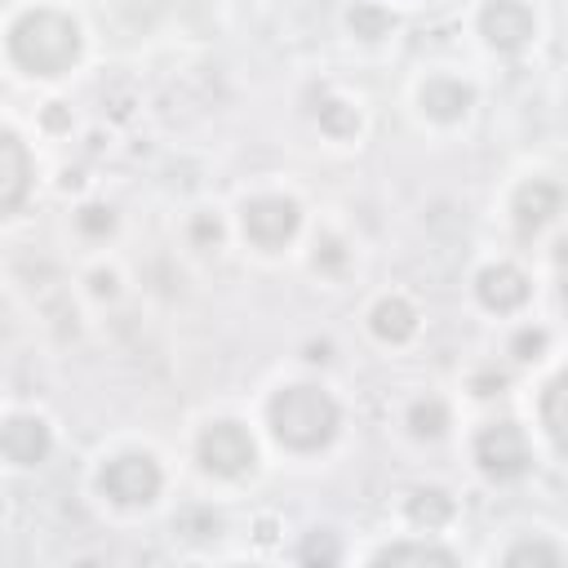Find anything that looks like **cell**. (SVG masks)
Returning <instances> with one entry per match:
<instances>
[{"mask_svg":"<svg viewBox=\"0 0 568 568\" xmlns=\"http://www.w3.org/2000/svg\"><path fill=\"white\" fill-rule=\"evenodd\" d=\"M9 53L18 67H27L31 75H58L75 62L80 53V27L53 9H36L22 22H13L9 31Z\"/></svg>","mask_w":568,"mask_h":568,"instance_id":"6da1fadb","label":"cell"},{"mask_svg":"<svg viewBox=\"0 0 568 568\" xmlns=\"http://www.w3.org/2000/svg\"><path fill=\"white\" fill-rule=\"evenodd\" d=\"M271 430L280 444L311 453L333 439L337 430V404L320 386H284L271 399Z\"/></svg>","mask_w":568,"mask_h":568,"instance_id":"7a4b0ae2","label":"cell"},{"mask_svg":"<svg viewBox=\"0 0 568 568\" xmlns=\"http://www.w3.org/2000/svg\"><path fill=\"white\" fill-rule=\"evenodd\" d=\"M475 462L493 479H515V475H524L532 466L528 435L515 422H488L479 430V439H475Z\"/></svg>","mask_w":568,"mask_h":568,"instance_id":"3957f363","label":"cell"},{"mask_svg":"<svg viewBox=\"0 0 568 568\" xmlns=\"http://www.w3.org/2000/svg\"><path fill=\"white\" fill-rule=\"evenodd\" d=\"M160 484H164V475L151 453H120L102 470V493L120 506H146L160 493Z\"/></svg>","mask_w":568,"mask_h":568,"instance_id":"277c9868","label":"cell"},{"mask_svg":"<svg viewBox=\"0 0 568 568\" xmlns=\"http://www.w3.org/2000/svg\"><path fill=\"white\" fill-rule=\"evenodd\" d=\"M200 462H204V470H213V475H244V470L257 462L253 435H248L240 422H213V426H204V435H200Z\"/></svg>","mask_w":568,"mask_h":568,"instance_id":"5b68a950","label":"cell"},{"mask_svg":"<svg viewBox=\"0 0 568 568\" xmlns=\"http://www.w3.org/2000/svg\"><path fill=\"white\" fill-rule=\"evenodd\" d=\"M297 222H302V213L284 195H262V200H248L244 204V235L257 248H280L284 240H293Z\"/></svg>","mask_w":568,"mask_h":568,"instance_id":"8992f818","label":"cell"},{"mask_svg":"<svg viewBox=\"0 0 568 568\" xmlns=\"http://www.w3.org/2000/svg\"><path fill=\"white\" fill-rule=\"evenodd\" d=\"M479 27H484L488 44H493V49H506V53L524 49V44L532 40V31H537L532 9H528V4H519V0H493V4L484 9Z\"/></svg>","mask_w":568,"mask_h":568,"instance_id":"52a82bcc","label":"cell"},{"mask_svg":"<svg viewBox=\"0 0 568 568\" xmlns=\"http://www.w3.org/2000/svg\"><path fill=\"white\" fill-rule=\"evenodd\" d=\"M49 453V426L40 417H13L4 426V457L13 466H36Z\"/></svg>","mask_w":568,"mask_h":568,"instance_id":"ba28073f","label":"cell"},{"mask_svg":"<svg viewBox=\"0 0 568 568\" xmlns=\"http://www.w3.org/2000/svg\"><path fill=\"white\" fill-rule=\"evenodd\" d=\"M470 84H462V80H453V75H430L426 84H422V106L435 115V120H462L466 115V106H470Z\"/></svg>","mask_w":568,"mask_h":568,"instance_id":"9c48e42d","label":"cell"},{"mask_svg":"<svg viewBox=\"0 0 568 568\" xmlns=\"http://www.w3.org/2000/svg\"><path fill=\"white\" fill-rule=\"evenodd\" d=\"M479 297H484V306H493V311H515V306L528 297V280H524L515 266H488V271L479 275Z\"/></svg>","mask_w":568,"mask_h":568,"instance_id":"30bf717a","label":"cell"},{"mask_svg":"<svg viewBox=\"0 0 568 568\" xmlns=\"http://www.w3.org/2000/svg\"><path fill=\"white\" fill-rule=\"evenodd\" d=\"M541 426H546V435L555 439V448L559 453H568V368L546 386V395H541Z\"/></svg>","mask_w":568,"mask_h":568,"instance_id":"8fae6325","label":"cell"},{"mask_svg":"<svg viewBox=\"0 0 568 568\" xmlns=\"http://www.w3.org/2000/svg\"><path fill=\"white\" fill-rule=\"evenodd\" d=\"M555 209H559V186H550V182H532L515 200V217H519L524 231H537Z\"/></svg>","mask_w":568,"mask_h":568,"instance_id":"7c38bea8","label":"cell"},{"mask_svg":"<svg viewBox=\"0 0 568 568\" xmlns=\"http://www.w3.org/2000/svg\"><path fill=\"white\" fill-rule=\"evenodd\" d=\"M413 328H417V315H413L408 302H399V297L377 302V311H373V333H377V337L404 342V337H413Z\"/></svg>","mask_w":568,"mask_h":568,"instance_id":"4fadbf2b","label":"cell"},{"mask_svg":"<svg viewBox=\"0 0 568 568\" xmlns=\"http://www.w3.org/2000/svg\"><path fill=\"white\" fill-rule=\"evenodd\" d=\"M4 173H9V178H4V209H13L18 195H22V182H27V178H22V173H27V155H22V142H18L13 133L4 138Z\"/></svg>","mask_w":568,"mask_h":568,"instance_id":"5bb4252c","label":"cell"},{"mask_svg":"<svg viewBox=\"0 0 568 568\" xmlns=\"http://www.w3.org/2000/svg\"><path fill=\"white\" fill-rule=\"evenodd\" d=\"M408 515L417 519V524H439V519H448L453 515V501H448V493H439V488H422V493H413V501H408Z\"/></svg>","mask_w":568,"mask_h":568,"instance_id":"9a60e30c","label":"cell"},{"mask_svg":"<svg viewBox=\"0 0 568 568\" xmlns=\"http://www.w3.org/2000/svg\"><path fill=\"white\" fill-rule=\"evenodd\" d=\"M404 559H417V564H453V555L448 550H439V546H386L382 555H377V564H404Z\"/></svg>","mask_w":568,"mask_h":568,"instance_id":"2e32d148","label":"cell"},{"mask_svg":"<svg viewBox=\"0 0 568 568\" xmlns=\"http://www.w3.org/2000/svg\"><path fill=\"white\" fill-rule=\"evenodd\" d=\"M564 550L546 546V541H524V546H510L506 550V564H559Z\"/></svg>","mask_w":568,"mask_h":568,"instance_id":"e0dca14e","label":"cell"},{"mask_svg":"<svg viewBox=\"0 0 568 568\" xmlns=\"http://www.w3.org/2000/svg\"><path fill=\"white\" fill-rule=\"evenodd\" d=\"M408 422H413V430H417V435H439V430H444V422H448V413H444V404H439V399H426V404H417V408H413V417H408Z\"/></svg>","mask_w":568,"mask_h":568,"instance_id":"ac0fdd59","label":"cell"},{"mask_svg":"<svg viewBox=\"0 0 568 568\" xmlns=\"http://www.w3.org/2000/svg\"><path fill=\"white\" fill-rule=\"evenodd\" d=\"M351 27H355L359 36H368V40H373V36H382L386 27H395V18H390V13H382V9H373V4H359V9L351 13Z\"/></svg>","mask_w":568,"mask_h":568,"instance_id":"d6986e66","label":"cell"},{"mask_svg":"<svg viewBox=\"0 0 568 568\" xmlns=\"http://www.w3.org/2000/svg\"><path fill=\"white\" fill-rule=\"evenodd\" d=\"M302 559H337V546H320L311 537V546H302Z\"/></svg>","mask_w":568,"mask_h":568,"instance_id":"ffe728a7","label":"cell"}]
</instances>
